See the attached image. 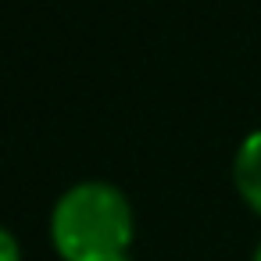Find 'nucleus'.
I'll list each match as a JSON object with an SVG mask.
<instances>
[{
    "instance_id": "5",
    "label": "nucleus",
    "mask_w": 261,
    "mask_h": 261,
    "mask_svg": "<svg viewBox=\"0 0 261 261\" xmlns=\"http://www.w3.org/2000/svg\"><path fill=\"white\" fill-rule=\"evenodd\" d=\"M125 261H129V257H125Z\"/></svg>"
},
{
    "instance_id": "3",
    "label": "nucleus",
    "mask_w": 261,
    "mask_h": 261,
    "mask_svg": "<svg viewBox=\"0 0 261 261\" xmlns=\"http://www.w3.org/2000/svg\"><path fill=\"white\" fill-rule=\"evenodd\" d=\"M0 261H22V247H18V236L11 229L0 232Z\"/></svg>"
},
{
    "instance_id": "1",
    "label": "nucleus",
    "mask_w": 261,
    "mask_h": 261,
    "mask_svg": "<svg viewBox=\"0 0 261 261\" xmlns=\"http://www.w3.org/2000/svg\"><path fill=\"white\" fill-rule=\"evenodd\" d=\"M47 232L61 261H125L136 211L115 182L83 179L54 200Z\"/></svg>"
},
{
    "instance_id": "4",
    "label": "nucleus",
    "mask_w": 261,
    "mask_h": 261,
    "mask_svg": "<svg viewBox=\"0 0 261 261\" xmlns=\"http://www.w3.org/2000/svg\"><path fill=\"white\" fill-rule=\"evenodd\" d=\"M250 261H261V240H257V247H254V254H250Z\"/></svg>"
},
{
    "instance_id": "2",
    "label": "nucleus",
    "mask_w": 261,
    "mask_h": 261,
    "mask_svg": "<svg viewBox=\"0 0 261 261\" xmlns=\"http://www.w3.org/2000/svg\"><path fill=\"white\" fill-rule=\"evenodd\" d=\"M232 186L250 215L261 218V129L247 133L232 154Z\"/></svg>"
}]
</instances>
